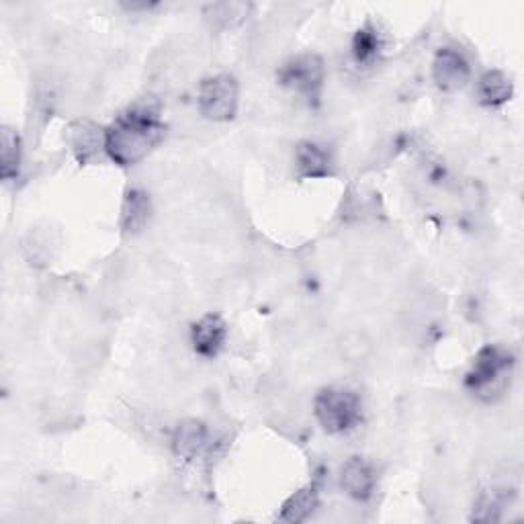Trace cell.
<instances>
[{"instance_id":"cell-14","label":"cell","mask_w":524,"mask_h":524,"mask_svg":"<svg viewBox=\"0 0 524 524\" xmlns=\"http://www.w3.org/2000/svg\"><path fill=\"white\" fill-rule=\"evenodd\" d=\"M318 504H320V496H318L316 486L301 488L285 500L281 514H279V520H283V522L308 520L314 514V510L318 508Z\"/></svg>"},{"instance_id":"cell-10","label":"cell","mask_w":524,"mask_h":524,"mask_svg":"<svg viewBox=\"0 0 524 524\" xmlns=\"http://www.w3.org/2000/svg\"><path fill=\"white\" fill-rule=\"evenodd\" d=\"M209 447V430L199 420H185L172 434V451L179 459L193 461L201 457Z\"/></svg>"},{"instance_id":"cell-17","label":"cell","mask_w":524,"mask_h":524,"mask_svg":"<svg viewBox=\"0 0 524 524\" xmlns=\"http://www.w3.org/2000/svg\"><path fill=\"white\" fill-rule=\"evenodd\" d=\"M381 50V37L379 31L367 23L361 27L353 37V56L359 64H371Z\"/></svg>"},{"instance_id":"cell-15","label":"cell","mask_w":524,"mask_h":524,"mask_svg":"<svg viewBox=\"0 0 524 524\" xmlns=\"http://www.w3.org/2000/svg\"><path fill=\"white\" fill-rule=\"evenodd\" d=\"M21 164V140L17 131L11 127H3V136H0V174L5 181H13L19 174Z\"/></svg>"},{"instance_id":"cell-1","label":"cell","mask_w":524,"mask_h":524,"mask_svg":"<svg viewBox=\"0 0 524 524\" xmlns=\"http://www.w3.org/2000/svg\"><path fill=\"white\" fill-rule=\"evenodd\" d=\"M164 138L158 107L150 101L131 105L107 127V156L119 166L144 160Z\"/></svg>"},{"instance_id":"cell-6","label":"cell","mask_w":524,"mask_h":524,"mask_svg":"<svg viewBox=\"0 0 524 524\" xmlns=\"http://www.w3.org/2000/svg\"><path fill=\"white\" fill-rule=\"evenodd\" d=\"M66 142L80 164H91L107 154V129L89 119H78L68 125Z\"/></svg>"},{"instance_id":"cell-16","label":"cell","mask_w":524,"mask_h":524,"mask_svg":"<svg viewBox=\"0 0 524 524\" xmlns=\"http://www.w3.org/2000/svg\"><path fill=\"white\" fill-rule=\"evenodd\" d=\"M338 351L346 363H365L373 353V340L365 332H346L338 342Z\"/></svg>"},{"instance_id":"cell-5","label":"cell","mask_w":524,"mask_h":524,"mask_svg":"<svg viewBox=\"0 0 524 524\" xmlns=\"http://www.w3.org/2000/svg\"><path fill=\"white\" fill-rule=\"evenodd\" d=\"M324 78L326 66L318 54H299L287 60L279 70V82L308 101H318Z\"/></svg>"},{"instance_id":"cell-2","label":"cell","mask_w":524,"mask_h":524,"mask_svg":"<svg viewBox=\"0 0 524 524\" xmlns=\"http://www.w3.org/2000/svg\"><path fill=\"white\" fill-rule=\"evenodd\" d=\"M514 359L500 346H486L477 353L473 365L465 377V387L473 396L486 402L500 398L508 387Z\"/></svg>"},{"instance_id":"cell-8","label":"cell","mask_w":524,"mask_h":524,"mask_svg":"<svg viewBox=\"0 0 524 524\" xmlns=\"http://www.w3.org/2000/svg\"><path fill=\"white\" fill-rule=\"evenodd\" d=\"M226 338L228 326L217 314H205L191 328L193 351L203 359L217 357V353H220L226 344Z\"/></svg>"},{"instance_id":"cell-13","label":"cell","mask_w":524,"mask_h":524,"mask_svg":"<svg viewBox=\"0 0 524 524\" xmlns=\"http://www.w3.org/2000/svg\"><path fill=\"white\" fill-rule=\"evenodd\" d=\"M512 82L500 70H488L477 80V99L486 107H500L512 99Z\"/></svg>"},{"instance_id":"cell-3","label":"cell","mask_w":524,"mask_h":524,"mask_svg":"<svg viewBox=\"0 0 524 524\" xmlns=\"http://www.w3.org/2000/svg\"><path fill=\"white\" fill-rule=\"evenodd\" d=\"M314 414L326 432L342 434L359 424L361 398L348 387H324L314 400Z\"/></svg>"},{"instance_id":"cell-9","label":"cell","mask_w":524,"mask_h":524,"mask_svg":"<svg viewBox=\"0 0 524 524\" xmlns=\"http://www.w3.org/2000/svg\"><path fill=\"white\" fill-rule=\"evenodd\" d=\"M375 484L377 477L369 461H365L363 457H351L344 461L340 469V486L353 500H369L375 492Z\"/></svg>"},{"instance_id":"cell-12","label":"cell","mask_w":524,"mask_h":524,"mask_svg":"<svg viewBox=\"0 0 524 524\" xmlns=\"http://www.w3.org/2000/svg\"><path fill=\"white\" fill-rule=\"evenodd\" d=\"M295 168L299 179H324L330 172V156L314 142H301L295 148Z\"/></svg>"},{"instance_id":"cell-4","label":"cell","mask_w":524,"mask_h":524,"mask_svg":"<svg viewBox=\"0 0 524 524\" xmlns=\"http://www.w3.org/2000/svg\"><path fill=\"white\" fill-rule=\"evenodd\" d=\"M199 113L215 123L234 119L240 103V86L230 74H215L199 86Z\"/></svg>"},{"instance_id":"cell-11","label":"cell","mask_w":524,"mask_h":524,"mask_svg":"<svg viewBox=\"0 0 524 524\" xmlns=\"http://www.w3.org/2000/svg\"><path fill=\"white\" fill-rule=\"evenodd\" d=\"M150 213H152V203L144 191L140 189L127 191L121 205V230L131 236L142 232L150 220Z\"/></svg>"},{"instance_id":"cell-7","label":"cell","mask_w":524,"mask_h":524,"mask_svg":"<svg viewBox=\"0 0 524 524\" xmlns=\"http://www.w3.org/2000/svg\"><path fill=\"white\" fill-rule=\"evenodd\" d=\"M471 66L467 58L455 48H443L436 52L432 62V80L445 93H455L469 82Z\"/></svg>"}]
</instances>
